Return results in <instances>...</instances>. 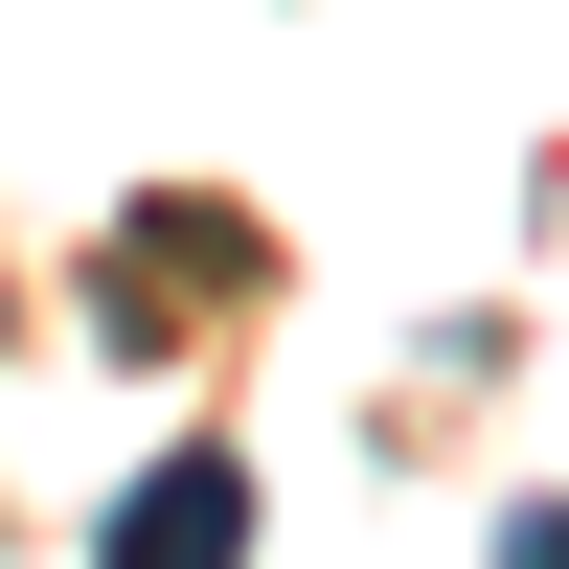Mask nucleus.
Instances as JSON below:
<instances>
[{
	"label": "nucleus",
	"mask_w": 569,
	"mask_h": 569,
	"mask_svg": "<svg viewBox=\"0 0 569 569\" xmlns=\"http://www.w3.org/2000/svg\"><path fill=\"white\" fill-rule=\"evenodd\" d=\"M114 569H251V456H160L114 501Z\"/></svg>",
	"instance_id": "obj_1"
},
{
	"label": "nucleus",
	"mask_w": 569,
	"mask_h": 569,
	"mask_svg": "<svg viewBox=\"0 0 569 569\" xmlns=\"http://www.w3.org/2000/svg\"><path fill=\"white\" fill-rule=\"evenodd\" d=\"M501 569H569V501H525V525H501Z\"/></svg>",
	"instance_id": "obj_2"
}]
</instances>
